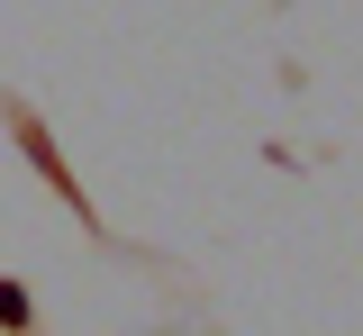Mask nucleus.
I'll list each match as a JSON object with an SVG mask.
<instances>
[{
    "instance_id": "obj_1",
    "label": "nucleus",
    "mask_w": 363,
    "mask_h": 336,
    "mask_svg": "<svg viewBox=\"0 0 363 336\" xmlns=\"http://www.w3.org/2000/svg\"><path fill=\"white\" fill-rule=\"evenodd\" d=\"M0 327H28V291L18 282H0Z\"/></svg>"
}]
</instances>
